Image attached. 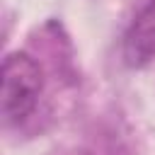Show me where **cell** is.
Instances as JSON below:
<instances>
[{
	"mask_svg": "<svg viewBox=\"0 0 155 155\" xmlns=\"http://www.w3.org/2000/svg\"><path fill=\"white\" fill-rule=\"evenodd\" d=\"M44 90V70L36 58L12 51L2 61V116L7 124L24 121Z\"/></svg>",
	"mask_w": 155,
	"mask_h": 155,
	"instance_id": "cell-1",
	"label": "cell"
},
{
	"mask_svg": "<svg viewBox=\"0 0 155 155\" xmlns=\"http://www.w3.org/2000/svg\"><path fill=\"white\" fill-rule=\"evenodd\" d=\"M155 58V0H148L124 36V61L140 68Z\"/></svg>",
	"mask_w": 155,
	"mask_h": 155,
	"instance_id": "cell-2",
	"label": "cell"
}]
</instances>
